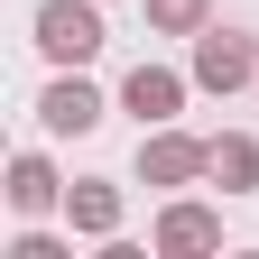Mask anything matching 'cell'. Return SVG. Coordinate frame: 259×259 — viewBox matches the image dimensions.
Listing matches in <instances>:
<instances>
[{"label": "cell", "instance_id": "obj_1", "mask_svg": "<svg viewBox=\"0 0 259 259\" xmlns=\"http://www.w3.org/2000/svg\"><path fill=\"white\" fill-rule=\"evenodd\" d=\"M37 56L47 65H93L102 56V10L93 0H47L37 10Z\"/></svg>", "mask_w": 259, "mask_h": 259}, {"label": "cell", "instance_id": "obj_2", "mask_svg": "<svg viewBox=\"0 0 259 259\" xmlns=\"http://www.w3.org/2000/svg\"><path fill=\"white\" fill-rule=\"evenodd\" d=\"M194 83H204V93L259 83V37H241V28H204V37H194Z\"/></svg>", "mask_w": 259, "mask_h": 259}, {"label": "cell", "instance_id": "obj_3", "mask_svg": "<svg viewBox=\"0 0 259 259\" xmlns=\"http://www.w3.org/2000/svg\"><path fill=\"white\" fill-rule=\"evenodd\" d=\"M194 176H213V139H185V130L139 139V185H194Z\"/></svg>", "mask_w": 259, "mask_h": 259}, {"label": "cell", "instance_id": "obj_4", "mask_svg": "<svg viewBox=\"0 0 259 259\" xmlns=\"http://www.w3.org/2000/svg\"><path fill=\"white\" fill-rule=\"evenodd\" d=\"M37 120L56 130V139H83V130H102V93L83 83V65H65V74L37 93Z\"/></svg>", "mask_w": 259, "mask_h": 259}, {"label": "cell", "instance_id": "obj_5", "mask_svg": "<svg viewBox=\"0 0 259 259\" xmlns=\"http://www.w3.org/2000/svg\"><path fill=\"white\" fill-rule=\"evenodd\" d=\"M185 102V74L176 65H130V83H120V111H139V130H167Z\"/></svg>", "mask_w": 259, "mask_h": 259}, {"label": "cell", "instance_id": "obj_6", "mask_svg": "<svg viewBox=\"0 0 259 259\" xmlns=\"http://www.w3.org/2000/svg\"><path fill=\"white\" fill-rule=\"evenodd\" d=\"M157 250H167V259L222 250V213H213V204H167V213H157Z\"/></svg>", "mask_w": 259, "mask_h": 259}, {"label": "cell", "instance_id": "obj_7", "mask_svg": "<svg viewBox=\"0 0 259 259\" xmlns=\"http://www.w3.org/2000/svg\"><path fill=\"white\" fill-rule=\"evenodd\" d=\"M65 222L83 241H111L120 232V185H65Z\"/></svg>", "mask_w": 259, "mask_h": 259}, {"label": "cell", "instance_id": "obj_8", "mask_svg": "<svg viewBox=\"0 0 259 259\" xmlns=\"http://www.w3.org/2000/svg\"><path fill=\"white\" fill-rule=\"evenodd\" d=\"M47 204H65V185H56V167L37 148H19L10 157V213H47Z\"/></svg>", "mask_w": 259, "mask_h": 259}, {"label": "cell", "instance_id": "obj_9", "mask_svg": "<svg viewBox=\"0 0 259 259\" xmlns=\"http://www.w3.org/2000/svg\"><path fill=\"white\" fill-rule=\"evenodd\" d=\"M213 185L222 194H259V139L222 130V139H213Z\"/></svg>", "mask_w": 259, "mask_h": 259}, {"label": "cell", "instance_id": "obj_10", "mask_svg": "<svg viewBox=\"0 0 259 259\" xmlns=\"http://www.w3.org/2000/svg\"><path fill=\"white\" fill-rule=\"evenodd\" d=\"M148 28H157V37H204L213 0H148Z\"/></svg>", "mask_w": 259, "mask_h": 259}, {"label": "cell", "instance_id": "obj_11", "mask_svg": "<svg viewBox=\"0 0 259 259\" xmlns=\"http://www.w3.org/2000/svg\"><path fill=\"white\" fill-rule=\"evenodd\" d=\"M10 259H65V241H47V232H19V241H10Z\"/></svg>", "mask_w": 259, "mask_h": 259}, {"label": "cell", "instance_id": "obj_12", "mask_svg": "<svg viewBox=\"0 0 259 259\" xmlns=\"http://www.w3.org/2000/svg\"><path fill=\"white\" fill-rule=\"evenodd\" d=\"M250 93H259V83H250Z\"/></svg>", "mask_w": 259, "mask_h": 259}]
</instances>
